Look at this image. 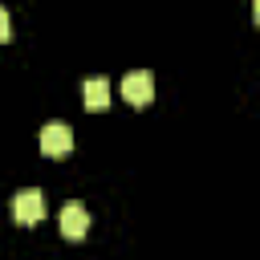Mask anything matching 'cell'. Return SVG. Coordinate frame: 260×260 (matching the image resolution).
<instances>
[{"label": "cell", "mask_w": 260, "mask_h": 260, "mask_svg": "<svg viewBox=\"0 0 260 260\" xmlns=\"http://www.w3.org/2000/svg\"><path fill=\"white\" fill-rule=\"evenodd\" d=\"M12 219H16V223H24V228L41 223V219H45V195H41L37 187L16 191V195H12Z\"/></svg>", "instance_id": "cell-1"}, {"label": "cell", "mask_w": 260, "mask_h": 260, "mask_svg": "<svg viewBox=\"0 0 260 260\" xmlns=\"http://www.w3.org/2000/svg\"><path fill=\"white\" fill-rule=\"evenodd\" d=\"M122 98H126L134 110L150 106V98H154V77H150L146 69H138V73H126V77H122Z\"/></svg>", "instance_id": "cell-2"}, {"label": "cell", "mask_w": 260, "mask_h": 260, "mask_svg": "<svg viewBox=\"0 0 260 260\" xmlns=\"http://www.w3.org/2000/svg\"><path fill=\"white\" fill-rule=\"evenodd\" d=\"M73 150V130L65 126V122H49L45 130H41V154H49V158H65Z\"/></svg>", "instance_id": "cell-3"}, {"label": "cell", "mask_w": 260, "mask_h": 260, "mask_svg": "<svg viewBox=\"0 0 260 260\" xmlns=\"http://www.w3.org/2000/svg\"><path fill=\"white\" fill-rule=\"evenodd\" d=\"M85 232H89V211H85V203H65V207H61V236H65V240H85Z\"/></svg>", "instance_id": "cell-4"}, {"label": "cell", "mask_w": 260, "mask_h": 260, "mask_svg": "<svg viewBox=\"0 0 260 260\" xmlns=\"http://www.w3.org/2000/svg\"><path fill=\"white\" fill-rule=\"evenodd\" d=\"M81 93H85V110H106L110 106V81L106 77H89L81 85Z\"/></svg>", "instance_id": "cell-5"}, {"label": "cell", "mask_w": 260, "mask_h": 260, "mask_svg": "<svg viewBox=\"0 0 260 260\" xmlns=\"http://www.w3.org/2000/svg\"><path fill=\"white\" fill-rule=\"evenodd\" d=\"M8 28H12V24H8V12H4V8H0V45H4V41H8V37H12V32H8Z\"/></svg>", "instance_id": "cell-6"}]
</instances>
